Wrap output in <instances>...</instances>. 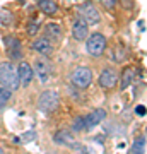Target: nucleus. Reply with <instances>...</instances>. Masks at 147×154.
<instances>
[{
	"label": "nucleus",
	"instance_id": "obj_11",
	"mask_svg": "<svg viewBox=\"0 0 147 154\" xmlns=\"http://www.w3.org/2000/svg\"><path fill=\"white\" fill-rule=\"evenodd\" d=\"M106 118V111L103 108H99V110H94L93 113H89L87 116H84V130H89V128H93L94 125H98L99 122H103Z\"/></svg>",
	"mask_w": 147,
	"mask_h": 154
},
{
	"label": "nucleus",
	"instance_id": "obj_4",
	"mask_svg": "<svg viewBox=\"0 0 147 154\" xmlns=\"http://www.w3.org/2000/svg\"><path fill=\"white\" fill-rule=\"evenodd\" d=\"M87 53L91 57H101L106 50V38L101 33H94L91 36H87V43H86Z\"/></svg>",
	"mask_w": 147,
	"mask_h": 154
},
{
	"label": "nucleus",
	"instance_id": "obj_9",
	"mask_svg": "<svg viewBox=\"0 0 147 154\" xmlns=\"http://www.w3.org/2000/svg\"><path fill=\"white\" fill-rule=\"evenodd\" d=\"M62 36H63V31H62V26L60 24H57V22H48L46 26H44V36L48 41L51 43H57V41H60Z\"/></svg>",
	"mask_w": 147,
	"mask_h": 154
},
{
	"label": "nucleus",
	"instance_id": "obj_14",
	"mask_svg": "<svg viewBox=\"0 0 147 154\" xmlns=\"http://www.w3.org/2000/svg\"><path fill=\"white\" fill-rule=\"evenodd\" d=\"M53 140L58 144V146H67V147H69V146L74 144L75 139H74V134H70L69 130H58V132L53 135Z\"/></svg>",
	"mask_w": 147,
	"mask_h": 154
},
{
	"label": "nucleus",
	"instance_id": "obj_21",
	"mask_svg": "<svg viewBox=\"0 0 147 154\" xmlns=\"http://www.w3.org/2000/svg\"><path fill=\"white\" fill-rule=\"evenodd\" d=\"M72 130L74 132H79V130H84V116H77L74 123H72Z\"/></svg>",
	"mask_w": 147,
	"mask_h": 154
},
{
	"label": "nucleus",
	"instance_id": "obj_10",
	"mask_svg": "<svg viewBox=\"0 0 147 154\" xmlns=\"http://www.w3.org/2000/svg\"><path fill=\"white\" fill-rule=\"evenodd\" d=\"M72 36H74V39H77V41H84V39L89 36V26H87L82 19H79V17H77L75 21H74V24H72Z\"/></svg>",
	"mask_w": 147,
	"mask_h": 154
},
{
	"label": "nucleus",
	"instance_id": "obj_8",
	"mask_svg": "<svg viewBox=\"0 0 147 154\" xmlns=\"http://www.w3.org/2000/svg\"><path fill=\"white\" fill-rule=\"evenodd\" d=\"M17 77H19V84L29 86L31 81L34 79L33 67L29 65V63H26V62H21V63H19V69H17Z\"/></svg>",
	"mask_w": 147,
	"mask_h": 154
},
{
	"label": "nucleus",
	"instance_id": "obj_6",
	"mask_svg": "<svg viewBox=\"0 0 147 154\" xmlns=\"http://www.w3.org/2000/svg\"><path fill=\"white\" fill-rule=\"evenodd\" d=\"M4 43H5V48H7V55L11 57L12 60H21L22 58V45L21 41L16 38V36H5L4 38Z\"/></svg>",
	"mask_w": 147,
	"mask_h": 154
},
{
	"label": "nucleus",
	"instance_id": "obj_19",
	"mask_svg": "<svg viewBox=\"0 0 147 154\" xmlns=\"http://www.w3.org/2000/svg\"><path fill=\"white\" fill-rule=\"evenodd\" d=\"M0 22H2L4 26H9V24L14 22V16H12L7 9H2V11H0Z\"/></svg>",
	"mask_w": 147,
	"mask_h": 154
},
{
	"label": "nucleus",
	"instance_id": "obj_3",
	"mask_svg": "<svg viewBox=\"0 0 147 154\" xmlns=\"http://www.w3.org/2000/svg\"><path fill=\"white\" fill-rule=\"evenodd\" d=\"M77 14H79V19H82L87 26H89V24H91V26H94V24H98V22L101 21L99 11L96 9V5H94L93 2H86V4L79 5Z\"/></svg>",
	"mask_w": 147,
	"mask_h": 154
},
{
	"label": "nucleus",
	"instance_id": "obj_2",
	"mask_svg": "<svg viewBox=\"0 0 147 154\" xmlns=\"http://www.w3.org/2000/svg\"><path fill=\"white\" fill-rule=\"evenodd\" d=\"M58 105H60V96L53 89H48V91L41 93V96L38 99V108L43 113H51V111H55L58 108Z\"/></svg>",
	"mask_w": 147,
	"mask_h": 154
},
{
	"label": "nucleus",
	"instance_id": "obj_22",
	"mask_svg": "<svg viewBox=\"0 0 147 154\" xmlns=\"http://www.w3.org/2000/svg\"><path fill=\"white\" fill-rule=\"evenodd\" d=\"M36 137V134L34 132H27L26 135H22V137H17L16 139V142H26V140H31V139Z\"/></svg>",
	"mask_w": 147,
	"mask_h": 154
},
{
	"label": "nucleus",
	"instance_id": "obj_24",
	"mask_svg": "<svg viewBox=\"0 0 147 154\" xmlns=\"http://www.w3.org/2000/svg\"><path fill=\"white\" fill-rule=\"evenodd\" d=\"M137 115H145V108L144 106H137Z\"/></svg>",
	"mask_w": 147,
	"mask_h": 154
},
{
	"label": "nucleus",
	"instance_id": "obj_7",
	"mask_svg": "<svg viewBox=\"0 0 147 154\" xmlns=\"http://www.w3.org/2000/svg\"><path fill=\"white\" fill-rule=\"evenodd\" d=\"M34 74L39 77V81L41 82H48L50 77H51V74H53V67H51V63H50L48 60H44V58H39V60L34 62Z\"/></svg>",
	"mask_w": 147,
	"mask_h": 154
},
{
	"label": "nucleus",
	"instance_id": "obj_12",
	"mask_svg": "<svg viewBox=\"0 0 147 154\" xmlns=\"http://www.w3.org/2000/svg\"><path fill=\"white\" fill-rule=\"evenodd\" d=\"M33 50L36 53H39V55H43V57H50L51 51H53V43L48 41L46 38H38L33 43Z\"/></svg>",
	"mask_w": 147,
	"mask_h": 154
},
{
	"label": "nucleus",
	"instance_id": "obj_1",
	"mask_svg": "<svg viewBox=\"0 0 147 154\" xmlns=\"http://www.w3.org/2000/svg\"><path fill=\"white\" fill-rule=\"evenodd\" d=\"M0 86L9 89V91H17L19 84V77H17V69L11 62H4L0 63Z\"/></svg>",
	"mask_w": 147,
	"mask_h": 154
},
{
	"label": "nucleus",
	"instance_id": "obj_20",
	"mask_svg": "<svg viewBox=\"0 0 147 154\" xmlns=\"http://www.w3.org/2000/svg\"><path fill=\"white\" fill-rule=\"evenodd\" d=\"M38 29H39V21L38 19L29 21V24H27V34H29V36H34V34L38 33Z\"/></svg>",
	"mask_w": 147,
	"mask_h": 154
},
{
	"label": "nucleus",
	"instance_id": "obj_18",
	"mask_svg": "<svg viewBox=\"0 0 147 154\" xmlns=\"http://www.w3.org/2000/svg\"><path fill=\"white\" fill-rule=\"evenodd\" d=\"M9 99H11V91L0 86V111L5 108V105H7V101H9Z\"/></svg>",
	"mask_w": 147,
	"mask_h": 154
},
{
	"label": "nucleus",
	"instance_id": "obj_15",
	"mask_svg": "<svg viewBox=\"0 0 147 154\" xmlns=\"http://www.w3.org/2000/svg\"><path fill=\"white\" fill-rule=\"evenodd\" d=\"M38 7L43 14H48V16H53L55 12L58 11V5L55 4L53 0H39Z\"/></svg>",
	"mask_w": 147,
	"mask_h": 154
},
{
	"label": "nucleus",
	"instance_id": "obj_23",
	"mask_svg": "<svg viewBox=\"0 0 147 154\" xmlns=\"http://www.w3.org/2000/svg\"><path fill=\"white\" fill-rule=\"evenodd\" d=\"M115 2H116V0H101L103 7L104 9H108V11H111V9L115 7Z\"/></svg>",
	"mask_w": 147,
	"mask_h": 154
},
{
	"label": "nucleus",
	"instance_id": "obj_17",
	"mask_svg": "<svg viewBox=\"0 0 147 154\" xmlns=\"http://www.w3.org/2000/svg\"><path fill=\"white\" fill-rule=\"evenodd\" d=\"M132 152L133 154H144L145 152V137H137L133 146H132Z\"/></svg>",
	"mask_w": 147,
	"mask_h": 154
},
{
	"label": "nucleus",
	"instance_id": "obj_5",
	"mask_svg": "<svg viewBox=\"0 0 147 154\" xmlns=\"http://www.w3.org/2000/svg\"><path fill=\"white\" fill-rule=\"evenodd\" d=\"M70 81L74 86L84 89L93 82V72H91V69H87V67H77L75 70L72 72Z\"/></svg>",
	"mask_w": 147,
	"mask_h": 154
},
{
	"label": "nucleus",
	"instance_id": "obj_16",
	"mask_svg": "<svg viewBox=\"0 0 147 154\" xmlns=\"http://www.w3.org/2000/svg\"><path fill=\"white\" fill-rule=\"evenodd\" d=\"M133 75H135V70H133V69H125V70H123V74H121V84H120V88L121 89L128 88V86L132 84V81H133Z\"/></svg>",
	"mask_w": 147,
	"mask_h": 154
},
{
	"label": "nucleus",
	"instance_id": "obj_25",
	"mask_svg": "<svg viewBox=\"0 0 147 154\" xmlns=\"http://www.w3.org/2000/svg\"><path fill=\"white\" fill-rule=\"evenodd\" d=\"M0 154H4V151H2V149H0Z\"/></svg>",
	"mask_w": 147,
	"mask_h": 154
},
{
	"label": "nucleus",
	"instance_id": "obj_13",
	"mask_svg": "<svg viewBox=\"0 0 147 154\" xmlns=\"http://www.w3.org/2000/svg\"><path fill=\"white\" fill-rule=\"evenodd\" d=\"M116 79H118V77H116V72L111 70V69H104V70L101 72V75H99V86L109 89L116 84Z\"/></svg>",
	"mask_w": 147,
	"mask_h": 154
}]
</instances>
